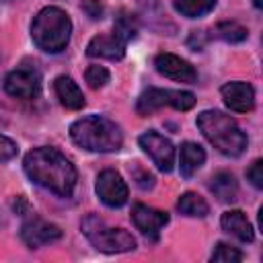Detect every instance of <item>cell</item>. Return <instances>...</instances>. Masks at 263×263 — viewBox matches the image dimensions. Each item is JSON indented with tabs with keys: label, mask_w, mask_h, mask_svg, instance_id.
Listing matches in <instances>:
<instances>
[{
	"label": "cell",
	"mask_w": 263,
	"mask_h": 263,
	"mask_svg": "<svg viewBox=\"0 0 263 263\" xmlns=\"http://www.w3.org/2000/svg\"><path fill=\"white\" fill-rule=\"evenodd\" d=\"M138 144L152 158L158 171L171 173L175 168V146L168 138H164L156 129H148L138 138Z\"/></svg>",
	"instance_id": "obj_7"
},
{
	"label": "cell",
	"mask_w": 263,
	"mask_h": 263,
	"mask_svg": "<svg viewBox=\"0 0 263 263\" xmlns=\"http://www.w3.org/2000/svg\"><path fill=\"white\" fill-rule=\"evenodd\" d=\"M21 238L29 249H39L43 245H51V242L60 240L62 238V228L43 220V218L33 216L31 220H27L21 226Z\"/></svg>",
	"instance_id": "obj_10"
},
{
	"label": "cell",
	"mask_w": 263,
	"mask_h": 263,
	"mask_svg": "<svg viewBox=\"0 0 263 263\" xmlns=\"http://www.w3.org/2000/svg\"><path fill=\"white\" fill-rule=\"evenodd\" d=\"M125 41H121L115 33L109 35H95L88 45H86V55L88 58H103L111 62H119L125 55Z\"/></svg>",
	"instance_id": "obj_14"
},
{
	"label": "cell",
	"mask_w": 263,
	"mask_h": 263,
	"mask_svg": "<svg viewBox=\"0 0 263 263\" xmlns=\"http://www.w3.org/2000/svg\"><path fill=\"white\" fill-rule=\"evenodd\" d=\"M82 10H84L92 21H99V18H103L105 6H103L101 0H84V2H82Z\"/></svg>",
	"instance_id": "obj_27"
},
{
	"label": "cell",
	"mask_w": 263,
	"mask_h": 263,
	"mask_svg": "<svg viewBox=\"0 0 263 263\" xmlns=\"http://www.w3.org/2000/svg\"><path fill=\"white\" fill-rule=\"evenodd\" d=\"M177 210L189 218H205L210 214V205L208 201L199 195V193H193V191H185L179 201H177Z\"/></svg>",
	"instance_id": "obj_19"
},
{
	"label": "cell",
	"mask_w": 263,
	"mask_h": 263,
	"mask_svg": "<svg viewBox=\"0 0 263 263\" xmlns=\"http://www.w3.org/2000/svg\"><path fill=\"white\" fill-rule=\"evenodd\" d=\"M253 4H255L257 8H261V6H263V4H261V0H253Z\"/></svg>",
	"instance_id": "obj_29"
},
{
	"label": "cell",
	"mask_w": 263,
	"mask_h": 263,
	"mask_svg": "<svg viewBox=\"0 0 263 263\" xmlns=\"http://www.w3.org/2000/svg\"><path fill=\"white\" fill-rule=\"evenodd\" d=\"M205 162V150L195 142H183L179 150V168L185 179L193 177Z\"/></svg>",
	"instance_id": "obj_17"
},
{
	"label": "cell",
	"mask_w": 263,
	"mask_h": 263,
	"mask_svg": "<svg viewBox=\"0 0 263 263\" xmlns=\"http://www.w3.org/2000/svg\"><path fill=\"white\" fill-rule=\"evenodd\" d=\"M212 261H216V263H238V261H242V253L232 245L218 242L214 253H212Z\"/></svg>",
	"instance_id": "obj_24"
},
{
	"label": "cell",
	"mask_w": 263,
	"mask_h": 263,
	"mask_svg": "<svg viewBox=\"0 0 263 263\" xmlns=\"http://www.w3.org/2000/svg\"><path fill=\"white\" fill-rule=\"evenodd\" d=\"M95 191L107 208H121L127 203V197H129V189H127L123 177L113 168H105L99 173Z\"/></svg>",
	"instance_id": "obj_8"
},
{
	"label": "cell",
	"mask_w": 263,
	"mask_h": 263,
	"mask_svg": "<svg viewBox=\"0 0 263 263\" xmlns=\"http://www.w3.org/2000/svg\"><path fill=\"white\" fill-rule=\"evenodd\" d=\"M134 179H136V185L142 187V189H152V187H154V177H152L148 171L136 168V171H134Z\"/></svg>",
	"instance_id": "obj_28"
},
{
	"label": "cell",
	"mask_w": 263,
	"mask_h": 263,
	"mask_svg": "<svg viewBox=\"0 0 263 263\" xmlns=\"http://www.w3.org/2000/svg\"><path fill=\"white\" fill-rule=\"evenodd\" d=\"M195 123H197L199 132L203 134V138L220 154H224V156H240L247 150V144H249L247 134L224 111H218V109L201 111L197 115Z\"/></svg>",
	"instance_id": "obj_2"
},
{
	"label": "cell",
	"mask_w": 263,
	"mask_h": 263,
	"mask_svg": "<svg viewBox=\"0 0 263 263\" xmlns=\"http://www.w3.org/2000/svg\"><path fill=\"white\" fill-rule=\"evenodd\" d=\"M72 21L60 6L41 8L31 23V39L45 53H60L70 43Z\"/></svg>",
	"instance_id": "obj_4"
},
{
	"label": "cell",
	"mask_w": 263,
	"mask_h": 263,
	"mask_svg": "<svg viewBox=\"0 0 263 263\" xmlns=\"http://www.w3.org/2000/svg\"><path fill=\"white\" fill-rule=\"evenodd\" d=\"M216 33H218L224 41H230V43H240V41H245L247 35H249V31H247L242 25L234 23V21H224V23H220V25L216 27Z\"/></svg>",
	"instance_id": "obj_22"
},
{
	"label": "cell",
	"mask_w": 263,
	"mask_h": 263,
	"mask_svg": "<svg viewBox=\"0 0 263 263\" xmlns=\"http://www.w3.org/2000/svg\"><path fill=\"white\" fill-rule=\"evenodd\" d=\"M220 224L228 234H232L240 242H253L255 240V228H253V224L249 222V218L242 210L224 212L222 218H220Z\"/></svg>",
	"instance_id": "obj_15"
},
{
	"label": "cell",
	"mask_w": 263,
	"mask_h": 263,
	"mask_svg": "<svg viewBox=\"0 0 263 263\" xmlns=\"http://www.w3.org/2000/svg\"><path fill=\"white\" fill-rule=\"evenodd\" d=\"M132 222L148 240H158L160 230L164 228V224H168V214L144 203H136L132 208Z\"/></svg>",
	"instance_id": "obj_12"
},
{
	"label": "cell",
	"mask_w": 263,
	"mask_h": 263,
	"mask_svg": "<svg viewBox=\"0 0 263 263\" xmlns=\"http://www.w3.org/2000/svg\"><path fill=\"white\" fill-rule=\"evenodd\" d=\"M84 80L88 82V86L90 88H103L109 80H111V74H109V70L105 68V66H99V64H92V66H88L86 68V72H84Z\"/></svg>",
	"instance_id": "obj_23"
},
{
	"label": "cell",
	"mask_w": 263,
	"mask_h": 263,
	"mask_svg": "<svg viewBox=\"0 0 263 263\" xmlns=\"http://www.w3.org/2000/svg\"><path fill=\"white\" fill-rule=\"evenodd\" d=\"M138 29H140L138 16L132 14V12H127V10H121L119 16H117L115 23H113V33H115L121 41H125V43L132 41V39H136Z\"/></svg>",
	"instance_id": "obj_21"
},
{
	"label": "cell",
	"mask_w": 263,
	"mask_h": 263,
	"mask_svg": "<svg viewBox=\"0 0 263 263\" xmlns=\"http://www.w3.org/2000/svg\"><path fill=\"white\" fill-rule=\"evenodd\" d=\"M195 105V95L189 90H173V88H148L140 95L136 103L138 115H150L162 107H173L177 111H189Z\"/></svg>",
	"instance_id": "obj_6"
},
{
	"label": "cell",
	"mask_w": 263,
	"mask_h": 263,
	"mask_svg": "<svg viewBox=\"0 0 263 263\" xmlns=\"http://www.w3.org/2000/svg\"><path fill=\"white\" fill-rule=\"evenodd\" d=\"M4 90L16 99H35L41 92V74L35 68H16L6 74Z\"/></svg>",
	"instance_id": "obj_9"
},
{
	"label": "cell",
	"mask_w": 263,
	"mask_h": 263,
	"mask_svg": "<svg viewBox=\"0 0 263 263\" xmlns=\"http://www.w3.org/2000/svg\"><path fill=\"white\" fill-rule=\"evenodd\" d=\"M218 0H173V6L179 14L187 18H199L214 10Z\"/></svg>",
	"instance_id": "obj_20"
},
{
	"label": "cell",
	"mask_w": 263,
	"mask_h": 263,
	"mask_svg": "<svg viewBox=\"0 0 263 263\" xmlns=\"http://www.w3.org/2000/svg\"><path fill=\"white\" fill-rule=\"evenodd\" d=\"M247 179L255 189H263V160L257 158L249 168H247Z\"/></svg>",
	"instance_id": "obj_25"
},
{
	"label": "cell",
	"mask_w": 263,
	"mask_h": 263,
	"mask_svg": "<svg viewBox=\"0 0 263 263\" xmlns=\"http://www.w3.org/2000/svg\"><path fill=\"white\" fill-rule=\"evenodd\" d=\"M224 105L232 113H249L255 109V88L245 80H232L226 82L220 88Z\"/></svg>",
	"instance_id": "obj_13"
},
{
	"label": "cell",
	"mask_w": 263,
	"mask_h": 263,
	"mask_svg": "<svg viewBox=\"0 0 263 263\" xmlns=\"http://www.w3.org/2000/svg\"><path fill=\"white\" fill-rule=\"evenodd\" d=\"M53 88H55V95H58L60 103H62L66 109H70V111H78V109L84 107V95H82L80 86L74 82V78L62 74V76L55 78Z\"/></svg>",
	"instance_id": "obj_16"
},
{
	"label": "cell",
	"mask_w": 263,
	"mask_h": 263,
	"mask_svg": "<svg viewBox=\"0 0 263 263\" xmlns=\"http://www.w3.org/2000/svg\"><path fill=\"white\" fill-rule=\"evenodd\" d=\"M16 152H18L16 142H12L8 136H2L0 134V162H6L10 158H14Z\"/></svg>",
	"instance_id": "obj_26"
},
{
	"label": "cell",
	"mask_w": 263,
	"mask_h": 263,
	"mask_svg": "<svg viewBox=\"0 0 263 263\" xmlns=\"http://www.w3.org/2000/svg\"><path fill=\"white\" fill-rule=\"evenodd\" d=\"M154 68L158 74H162L164 78L177 80V82H187V84H195L197 82V70L183 58L162 51L154 58Z\"/></svg>",
	"instance_id": "obj_11"
},
{
	"label": "cell",
	"mask_w": 263,
	"mask_h": 263,
	"mask_svg": "<svg viewBox=\"0 0 263 263\" xmlns=\"http://www.w3.org/2000/svg\"><path fill=\"white\" fill-rule=\"evenodd\" d=\"M82 232L90 240V245L107 255L115 253H127L136 249V238L125 230V228H113L107 226L99 216L88 214L82 220Z\"/></svg>",
	"instance_id": "obj_5"
},
{
	"label": "cell",
	"mask_w": 263,
	"mask_h": 263,
	"mask_svg": "<svg viewBox=\"0 0 263 263\" xmlns=\"http://www.w3.org/2000/svg\"><path fill=\"white\" fill-rule=\"evenodd\" d=\"M70 138L76 146L88 152H117L123 144V134L115 121L103 115H86L70 125Z\"/></svg>",
	"instance_id": "obj_3"
},
{
	"label": "cell",
	"mask_w": 263,
	"mask_h": 263,
	"mask_svg": "<svg viewBox=\"0 0 263 263\" xmlns=\"http://www.w3.org/2000/svg\"><path fill=\"white\" fill-rule=\"evenodd\" d=\"M210 189L212 193L220 199V201H234L236 199V193H238V185H236V179L232 173H216L212 177V183H210Z\"/></svg>",
	"instance_id": "obj_18"
},
{
	"label": "cell",
	"mask_w": 263,
	"mask_h": 263,
	"mask_svg": "<svg viewBox=\"0 0 263 263\" xmlns=\"http://www.w3.org/2000/svg\"><path fill=\"white\" fill-rule=\"evenodd\" d=\"M25 175L39 187L60 195L70 197L74 193L78 173L70 158H66L60 150L51 146H39L25 154L23 160Z\"/></svg>",
	"instance_id": "obj_1"
}]
</instances>
